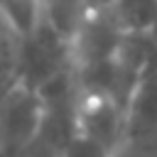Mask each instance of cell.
I'll list each match as a JSON object with an SVG mask.
<instances>
[{
  "instance_id": "cell-1",
  "label": "cell",
  "mask_w": 157,
  "mask_h": 157,
  "mask_svg": "<svg viewBox=\"0 0 157 157\" xmlns=\"http://www.w3.org/2000/svg\"><path fill=\"white\" fill-rule=\"evenodd\" d=\"M74 66V47L42 12L32 29L20 34V83L39 91Z\"/></svg>"
},
{
  "instance_id": "cell-2",
  "label": "cell",
  "mask_w": 157,
  "mask_h": 157,
  "mask_svg": "<svg viewBox=\"0 0 157 157\" xmlns=\"http://www.w3.org/2000/svg\"><path fill=\"white\" fill-rule=\"evenodd\" d=\"M42 123V101L34 88L17 83L0 103V150L25 157L37 140Z\"/></svg>"
},
{
  "instance_id": "cell-3",
  "label": "cell",
  "mask_w": 157,
  "mask_h": 157,
  "mask_svg": "<svg viewBox=\"0 0 157 157\" xmlns=\"http://www.w3.org/2000/svg\"><path fill=\"white\" fill-rule=\"evenodd\" d=\"M152 132H157V64L142 71L125 108L128 137H147Z\"/></svg>"
},
{
  "instance_id": "cell-4",
  "label": "cell",
  "mask_w": 157,
  "mask_h": 157,
  "mask_svg": "<svg viewBox=\"0 0 157 157\" xmlns=\"http://www.w3.org/2000/svg\"><path fill=\"white\" fill-rule=\"evenodd\" d=\"M20 83V32L0 10V103Z\"/></svg>"
},
{
  "instance_id": "cell-5",
  "label": "cell",
  "mask_w": 157,
  "mask_h": 157,
  "mask_svg": "<svg viewBox=\"0 0 157 157\" xmlns=\"http://www.w3.org/2000/svg\"><path fill=\"white\" fill-rule=\"evenodd\" d=\"M108 7L125 32H147L157 17V0H110Z\"/></svg>"
},
{
  "instance_id": "cell-6",
  "label": "cell",
  "mask_w": 157,
  "mask_h": 157,
  "mask_svg": "<svg viewBox=\"0 0 157 157\" xmlns=\"http://www.w3.org/2000/svg\"><path fill=\"white\" fill-rule=\"evenodd\" d=\"M0 10L10 17V22L17 27V32L25 34L39 20L42 0H0Z\"/></svg>"
},
{
  "instance_id": "cell-7",
  "label": "cell",
  "mask_w": 157,
  "mask_h": 157,
  "mask_svg": "<svg viewBox=\"0 0 157 157\" xmlns=\"http://www.w3.org/2000/svg\"><path fill=\"white\" fill-rule=\"evenodd\" d=\"M61 157H113V150L83 132H78L66 147H64V155Z\"/></svg>"
},
{
  "instance_id": "cell-8",
  "label": "cell",
  "mask_w": 157,
  "mask_h": 157,
  "mask_svg": "<svg viewBox=\"0 0 157 157\" xmlns=\"http://www.w3.org/2000/svg\"><path fill=\"white\" fill-rule=\"evenodd\" d=\"M147 37V44H150V64H157V17L152 22V27L145 32Z\"/></svg>"
},
{
  "instance_id": "cell-9",
  "label": "cell",
  "mask_w": 157,
  "mask_h": 157,
  "mask_svg": "<svg viewBox=\"0 0 157 157\" xmlns=\"http://www.w3.org/2000/svg\"><path fill=\"white\" fill-rule=\"evenodd\" d=\"M88 2H91V5H93V7H96V5H108V2H110V0H88Z\"/></svg>"
}]
</instances>
